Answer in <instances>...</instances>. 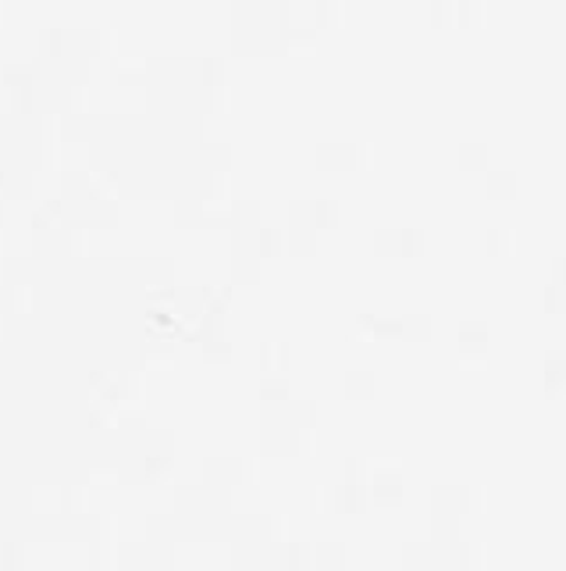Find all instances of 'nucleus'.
Masks as SVG:
<instances>
[]
</instances>
